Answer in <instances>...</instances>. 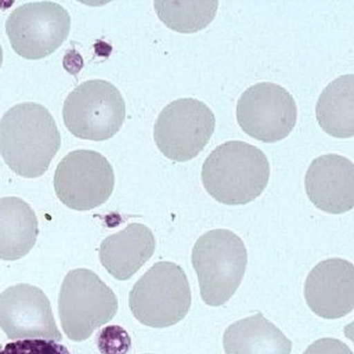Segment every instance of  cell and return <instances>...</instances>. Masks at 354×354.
<instances>
[{
  "label": "cell",
  "instance_id": "obj_1",
  "mask_svg": "<svg viewBox=\"0 0 354 354\" xmlns=\"http://www.w3.org/2000/svg\"><path fill=\"white\" fill-rule=\"evenodd\" d=\"M61 143L55 118L38 103L15 105L0 120V153L19 176L36 178L44 175Z\"/></svg>",
  "mask_w": 354,
  "mask_h": 354
},
{
  "label": "cell",
  "instance_id": "obj_2",
  "mask_svg": "<svg viewBox=\"0 0 354 354\" xmlns=\"http://www.w3.org/2000/svg\"><path fill=\"white\" fill-rule=\"evenodd\" d=\"M270 165L262 150L242 141H228L210 153L202 165L205 192L223 205H247L268 185Z\"/></svg>",
  "mask_w": 354,
  "mask_h": 354
},
{
  "label": "cell",
  "instance_id": "obj_3",
  "mask_svg": "<svg viewBox=\"0 0 354 354\" xmlns=\"http://www.w3.org/2000/svg\"><path fill=\"white\" fill-rule=\"evenodd\" d=\"M247 262L245 242L232 230H214L200 236L192 263L203 301L213 307L225 305L241 285Z\"/></svg>",
  "mask_w": 354,
  "mask_h": 354
},
{
  "label": "cell",
  "instance_id": "obj_4",
  "mask_svg": "<svg viewBox=\"0 0 354 354\" xmlns=\"http://www.w3.org/2000/svg\"><path fill=\"white\" fill-rule=\"evenodd\" d=\"M192 292L185 270L175 262H157L135 283L129 306L145 326L165 328L189 312Z\"/></svg>",
  "mask_w": 354,
  "mask_h": 354
},
{
  "label": "cell",
  "instance_id": "obj_5",
  "mask_svg": "<svg viewBox=\"0 0 354 354\" xmlns=\"http://www.w3.org/2000/svg\"><path fill=\"white\" fill-rule=\"evenodd\" d=\"M118 310L113 290L93 270H70L62 283L58 312L68 338L83 342L111 322Z\"/></svg>",
  "mask_w": 354,
  "mask_h": 354
},
{
  "label": "cell",
  "instance_id": "obj_6",
  "mask_svg": "<svg viewBox=\"0 0 354 354\" xmlns=\"http://www.w3.org/2000/svg\"><path fill=\"white\" fill-rule=\"evenodd\" d=\"M63 118L73 136L88 141H106L124 123V98L110 82H84L66 97Z\"/></svg>",
  "mask_w": 354,
  "mask_h": 354
},
{
  "label": "cell",
  "instance_id": "obj_7",
  "mask_svg": "<svg viewBox=\"0 0 354 354\" xmlns=\"http://www.w3.org/2000/svg\"><path fill=\"white\" fill-rule=\"evenodd\" d=\"M215 125V115L208 105L196 98H181L160 113L153 128V140L167 158L190 161L208 145Z\"/></svg>",
  "mask_w": 354,
  "mask_h": 354
},
{
  "label": "cell",
  "instance_id": "obj_8",
  "mask_svg": "<svg viewBox=\"0 0 354 354\" xmlns=\"http://www.w3.org/2000/svg\"><path fill=\"white\" fill-rule=\"evenodd\" d=\"M53 185L62 203L71 209L85 212L109 200L115 188V173L102 153L75 150L59 162Z\"/></svg>",
  "mask_w": 354,
  "mask_h": 354
},
{
  "label": "cell",
  "instance_id": "obj_9",
  "mask_svg": "<svg viewBox=\"0 0 354 354\" xmlns=\"http://www.w3.org/2000/svg\"><path fill=\"white\" fill-rule=\"evenodd\" d=\"M71 18L62 5L35 1L17 8L6 21V33L15 53L25 59H43L68 38Z\"/></svg>",
  "mask_w": 354,
  "mask_h": 354
},
{
  "label": "cell",
  "instance_id": "obj_10",
  "mask_svg": "<svg viewBox=\"0 0 354 354\" xmlns=\"http://www.w3.org/2000/svg\"><path fill=\"white\" fill-rule=\"evenodd\" d=\"M239 125L248 136L265 143L286 138L297 124L298 108L281 85L262 82L242 93L236 105Z\"/></svg>",
  "mask_w": 354,
  "mask_h": 354
},
{
  "label": "cell",
  "instance_id": "obj_11",
  "mask_svg": "<svg viewBox=\"0 0 354 354\" xmlns=\"http://www.w3.org/2000/svg\"><path fill=\"white\" fill-rule=\"evenodd\" d=\"M0 328L13 342L44 339L62 342L48 297L38 287L19 283L0 294Z\"/></svg>",
  "mask_w": 354,
  "mask_h": 354
},
{
  "label": "cell",
  "instance_id": "obj_12",
  "mask_svg": "<svg viewBox=\"0 0 354 354\" xmlns=\"http://www.w3.org/2000/svg\"><path fill=\"white\" fill-rule=\"evenodd\" d=\"M305 298L322 318L346 317L354 307L353 263L338 258L318 263L307 277Z\"/></svg>",
  "mask_w": 354,
  "mask_h": 354
},
{
  "label": "cell",
  "instance_id": "obj_13",
  "mask_svg": "<svg viewBox=\"0 0 354 354\" xmlns=\"http://www.w3.org/2000/svg\"><path fill=\"white\" fill-rule=\"evenodd\" d=\"M310 201L328 214H342L354 207V165L337 153L319 156L310 163L305 176Z\"/></svg>",
  "mask_w": 354,
  "mask_h": 354
},
{
  "label": "cell",
  "instance_id": "obj_14",
  "mask_svg": "<svg viewBox=\"0 0 354 354\" xmlns=\"http://www.w3.org/2000/svg\"><path fill=\"white\" fill-rule=\"evenodd\" d=\"M156 250V240L150 228L130 223L124 230L109 235L100 247V260L117 280H128L149 261Z\"/></svg>",
  "mask_w": 354,
  "mask_h": 354
},
{
  "label": "cell",
  "instance_id": "obj_15",
  "mask_svg": "<svg viewBox=\"0 0 354 354\" xmlns=\"http://www.w3.org/2000/svg\"><path fill=\"white\" fill-rule=\"evenodd\" d=\"M38 234V218L28 203L13 196L0 198V260L24 258Z\"/></svg>",
  "mask_w": 354,
  "mask_h": 354
},
{
  "label": "cell",
  "instance_id": "obj_16",
  "mask_svg": "<svg viewBox=\"0 0 354 354\" xmlns=\"http://www.w3.org/2000/svg\"><path fill=\"white\" fill-rule=\"evenodd\" d=\"M227 354H290L292 342L261 313L232 324L223 335Z\"/></svg>",
  "mask_w": 354,
  "mask_h": 354
},
{
  "label": "cell",
  "instance_id": "obj_17",
  "mask_svg": "<svg viewBox=\"0 0 354 354\" xmlns=\"http://www.w3.org/2000/svg\"><path fill=\"white\" fill-rule=\"evenodd\" d=\"M315 115L322 129L330 136L351 138L354 135V75L330 82L319 97Z\"/></svg>",
  "mask_w": 354,
  "mask_h": 354
},
{
  "label": "cell",
  "instance_id": "obj_18",
  "mask_svg": "<svg viewBox=\"0 0 354 354\" xmlns=\"http://www.w3.org/2000/svg\"><path fill=\"white\" fill-rule=\"evenodd\" d=\"M153 8L163 24L180 33H195L207 28L218 12L216 0H156Z\"/></svg>",
  "mask_w": 354,
  "mask_h": 354
},
{
  "label": "cell",
  "instance_id": "obj_19",
  "mask_svg": "<svg viewBox=\"0 0 354 354\" xmlns=\"http://www.w3.org/2000/svg\"><path fill=\"white\" fill-rule=\"evenodd\" d=\"M96 342L102 354H128L131 348L129 334L117 325L103 328L97 334Z\"/></svg>",
  "mask_w": 354,
  "mask_h": 354
},
{
  "label": "cell",
  "instance_id": "obj_20",
  "mask_svg": "<svg viewBox=\"0 0 354 354\" xmlns=\"http://www.w3.org/2000/svg\"><path fill=\"white\" fill-rule=\"evenodd\" d=\"M0 354H70L66 347L44 339H26L10 342Z\"/></svg>",
  "mask_w": 354,
  "mask_h": 354
},
{
  "label": "cell",
  "instance_id": "obj_21",
  "mask_svg": "<svg viewBox=\"0 0 354 354\" xmlns=\"http://www.w3.org/2000/svg\"><path fill=\"white\" fill-rule=\"evenodd\" d=\"M304 354H353V352L338 339L324 338L313 342Z\"/></svg>",
  "mask_w": 354,
  "mask_h": 354
},
{
  "label": "cell",
  "instance_id": "obj_22",
  "mask_svg": "<svg viewBox=\"0 0 354 354\" xmlns=\"http://www.w3.org/2000/svg\"><path fill=\"white\" fill-rule=\"evenodd\" d=\"M1 64H3V48H1V45H0V68H1Z\"/></svg>",
  "mask_w": 354,
  "mask_h": 354
},
{
  "label": "cell",
  "instance_id": "obj_23",
  "mask_svg": "<svg viewBox=\"0 0 354 354\" xmlns=\"http://www.w3.org/2000/svg\"><path fill=\"white\" fill-rule=\"evenodd\" d=\"M0 351H1V344H0Z\"/></svg>",
  "mask_w": 354,
  "mask_h": 354
}]
</instances>
